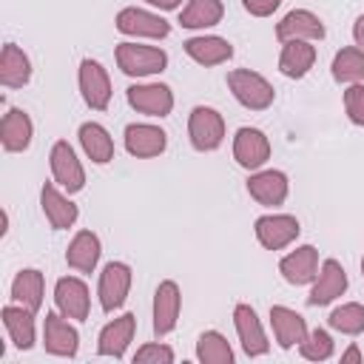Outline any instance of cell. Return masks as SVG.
<instances>
[{
  "label": "cell",
  "mask_w": 364,
  "mask_h": 364,
  "mask_svg": "<svg viewBox=\"0 0 364 364\" xmlns=\"http://www.w3.org/2000/svg\"><path fill=\"white\" fill-rule=\"evenodd\" d=\"M40 199H43V210H46V216H48V222H51L54 228H68V225H74L77 208H74L65 196H60V191H57L54 185H46L43 193H40Z\"/></svg>",
  "instance_id": "obj_25"
},
{
  "label": "cell",
  "mask_w": 364,
  "mask_h": 364,
  "mask_svg": "<svg viewBox=\"0 0 364 364\" xmlns=\"http://www.w3.org/2000/svg\"><path fill=\"white\" fill-rule=\"evenodd\" d=\"M233 154H236L239 165H245V168H259V165L267 159L270 145H267V139H264L262 131H256V128H239L236 142H233Z\"/></svg>",
  "instance_id": "obj_9"
},
{
  "label": "cell",
  "mask_w": 364,
  "mask_h": 364,
  "mask_svg": "<svg viewBox=\"0 0 364 364\" xmlns=\"http://www.w3.org/2000/svg\"><path fill=\"white\" fill-rule=\"evenodd\" d=\"M128 102L142 114L165 117L173 105V97L165 85H134V88H128Z\"/></svg>",
  "instance_id": "obj_8"
},
{
  "label": "cell",
  "mask_w": 364,
  "mask_h": 364,
  "mask_svg": "<svg viewBox=\"0 0 364 364\" xmlns=\"http://www.w3.org/2000/svg\"><path fill=\"white\" fill-rule=\"evenodd\" d=\"M256 236L264 247L279 250L299 236V222L293 216H262L256 222Z\"/></svg>",
  "instance_id": "obj_5"
},
{
  "label": "cell",
  "mask_w": 364,
  "mask_h": 364,
  "mask_svg": "<svg viewBox=\"0 0 364 364\" xmlns=\"http://www.w3.org/2000/svg\"><path fill=\"white\" fill-rule=\"evenodd\" d=\"M313 60H316V51H313L310 43H304V40H290V43L284 46V51H282L279 65H282V71H284L287 77H304L307 68L313 65Z\"/></svg>",
  "instance_id": "obj_24"
},
{
  "label": "cell",
  "mask_w": 364,
  "mask_h": 364,
  "mask_svg": "<svg viewBox=\"0 0 364 364\" xmlns=\"http://www.w3.org/2000/svg\"><path fill=\"white\" fill-rule=\"evenodd\" d=\"M344 287H347V276H344L341 264L327 259L324 267H321V276H318V282H316V287L310 293V304H327L336 296H341Z\"/></svg>",
  "instance_id": "obj_16"
},
{
  "label": "cell",
  "mask_w": 364,
  "mask_h": 364,
  "mask_svg": "<svg viewBox=\"0 0 364 364\" xmlns=\"http://www.w3.org/2000/svg\"><path fill=\"white\" fill-rule=\"evenodd\" d=\"M355 40H358V46L364 48V17L355 23Z\"/></svg>",
  "instance_id": "obj_40"
},
{
  "label": "cell",
  "mask_w": 364,
  "mask_h": 364,
  "mask_svg": "<svg viewBox=\"0 0 364 364\" xmlns=\"http://www.w3.org/2000/svg\"><path fill=\"white\" fill-rule=\"evenodd\" d=\"M222 17V3L219 0H191L188 9L182 11L179 23L188 28H202V26H213Z\"/></svg>",
  "instance_id": "obj_31"
},
{
  "label": "cell",
  "mask_w": 364,
  "mask_h": 364,
  "mask_svg": "<svg viewBox=\"0 0 364 364\" xmlns=\"http://www.w3.org/2000/svg\"><path fill=\"white\" fill-rule=\"evenodd\" d=\"M31 313L34 310H28V307H3V324L11 333V341L20 350H28L34 344V318H31Z\"/></svg>",
  "instance_id": "obj_21"
},
{
  "label": "cell",
  "mask_w": 364,
  "mask_h": 364,
  "mask_svg": "<svg viewBox=\"0 0 364 364\" xmlns=\"http://www.w3.org/2000/svg\"><path fill=\"white\" fill-rule=\"evenodd\" d=\"M128 284H131V270L119 262H111L105 270H102V279H100V301L105 310H114L125 301V293H128Z\"/></svg>",
  "instance_id": "obj_7"
},
{
  "label": "cell",
  "mask_w": 364,
  "mask_h": 364,
  "mask_svg": "<svg viewBox=\"0 0 364 364\" xmlns=\"http://www.w3.org/2000/svg\"><path fill=\"white\" fill-rule=\"evenodd\" d=\"M222 134H225V125H222V117L213 108H202V105L193 108V114H191V142L199 151H213L222 142Z\"/></svg>",
  "instance_id": "obj_3"
},
{
  "label": "cell",
  "mask_w": 364,
  "mask_h": 364,
  "mask_svg": "<svg viewBox=\"0 0 364 364\" xmlns=\"http://www.w3.org/2000/svg\"><path fill=\"white\" fill-rule=\"evenodd\" d=\"M330 353H333V341H330V336L324 330H316L310 336V341L301 344V355L304 358H327Z\"/></svg>",
  "instance_id": "obj_35"
},
{
  "label": "cell",
  "mask_w": 364,
  "mask_h": 364,
  "mask_svg": "<svg viewBox=\"0 0 364 364\" xmlns=\"http://www.w3.org/2000/svg\"><path fill=\"white\" fill-rule=\"evenodd\" d=\"M276 6H279V0H245V9H247L250 14H259V17L270 14Z\"/></svg>",
  "instance_id": "obj_38"
},
{
  "label": "cell",
  "mask_w": 364,
  "mask_h": 364,
  "mask_svg": "<svg viewBox=\"0 0 364 364\" xmlns=\"http://www.w3.org/2000/svg\"><path fill=\"white\" fill-rule=\"evenodd\" d=\"M148 3H154V6H159V9H176V6H179V0H148Z\"/></svg>",
  "instance_id": "obj_39"
},
{
  "label": "cell",
  "mask_w": 364,
  "mask_h": 364,
  "mask_svg": "<svg viewBox=\"0 0 364 364\" xmlns=\"http://www.w3.org/2000/svg\"><path fill=\"white\" fill-rule=\"evenodd\" d=\"M344 105H347L350 119L358 122V125H364V85H353L344 94Z\"/></svg>",
  "instance_id": "obj_36"
},
{
  "label": "cell",
  "mask_w": 364,
  "mask_h": 364,
  "mask_svg": "<svg viewBox=\"0 0 364 364\" xmlns=\"http://www.w3.org/2000/svg\"><path fill=\"white\" fill-rule=\"evenodd\" d=\"M273 318V330L282 347H293L296 341H304V318L287 307H273L270 310Z\"/></svg>",
  "instance_id": "obj_23"
},
{
  "label": "cell",
  "mask_w": 364,
  "mask_h": 364,
  "mask_svg": "<svg viewBox=\"0 0 364 364\" xmlns=\"http://www.w3.org/2000/svg\"><path fill=\"white\" fill-rule=\"evenodd\" d=\"M330 324L341 333H361L364 330V307L361 304H344V307L333 310Z\"/></svg>",
  "instance_id": "obj_34"
},
{
  "label": "cell",
  "mask_w": 364,
  "mask_h": 364,
  "mask_svg": "<svg viewBox=\"0 0 364 364\" xmlns=\"http://www.w3.org/2000/svg\"><path fill=\"white\" fill-rule=\"evenodd\" d=\"M11 296L23 307L37 310L40 301H43V276H40V270H20L14 284H11Z\"/></svg>",
  "instance_id": "obj_29"
},
{
  "label": "cell",
  "mask_w": 364,
  "mask_h": 364,
  "mask_svg": "<svg viewBox=\"0 0 364 364\" xmlns=\"http://www.w3.org/2000/svg\"><path fill=\"white\" fill-rule=\"evenodd\" d=\"M125 145L136 156H156L165 148V134L154 125H128Z\"/></svg>",
  "instance_id": "obj_18"
},
{
  "label": "cell",
  "mask_w": 364,
  "mask_h": 364,
  "mask_svg": "<svg viewBox=\"0 0 364 364\" xmlns=\"http://www.w3.org/2000/svg\"><path fill=\"white\" fill-rule=\"evenodd\" d=\"M199 358L202 361H213V364H225V361L233 358V353H230L228 341L219 333H205L199 338Z\"/></svg>",
  "instance_id": "obj_33"
},
{
  "label": "cell",
  "mask_w": 364,
  "mask_h": 364,
  "mask_svg": "<svg viewBox=\"0 0 364 364\" xmlns=\"http://www.w3.org/2000/svg\"><path fill=\"white\" fill-rule=\"evenodd\" d=\"M361 267H364V262H361Z\"/></svg>",
  "instance_id": "obj_42"
},
{
  "label": "cell",
  "mask_w": 364,
  "mask_h": 364,
  "mask_svg": "<svg viewBox=\"0 0 364 364\" xmlns=\"http://www.w3.org/2000/svg\"><path fill=\"white\" fill-rule=\"evenodd\" d=\"M80 139H82V148L88 151V156L94 162H108L114 156V142L108 136V131L97 122H85L80 128Z\"/></svg>",
  "instance_id": "obj_28"
},
{
  "label": "cell",
  "mask_w": 364,
  "mask_h": 364,
  "mask_svg": "<svg viewBox=\"0 0 364 364\" xmlns=\"http://www.w3.org/2000/svg\"><path fill=\"white\" fill-rule=\"evenodd\" d=\"M54 299H57V307L68 318H85L88 316V290L80 279H60Z\"/></svg>",
  "instance_id": "obj_10"
},
{
  "label": "cell",
  "mask_w": 364,
  "mask_h": 364,
  "mask_svg": "<svg viewBox=\"0 0 364 364\" xmlns=\"http://www.w3.org/2000/svg\"><path fill=\"white\" fill-rule=\"evenodd\" d=\"M117 60H119V68L125 74H156L165 68V51L159 48H151V46H131V43H122L117 48Z\"/></svg>",
  "instance_id": "obj_1"
},
{
  "label": "cell",
  "mask_w": 364,
  "mask_h": 364,
  "mask_svg": "<svg viewBox=\"0 0 364 364\" xmlns=\"http://www.w3.org/2000/svg\"><path fill=\"white\" fill-rule=\"evenodd\" d=\"M236 330H239V338H242L247 355H259V353L267 350V341H264V333L259 327V318L247 304L236 307Z\"/></svg>",
  "instance_id": "obj_19"
},
{
  "label": "cell",
  "mask_w": 364,
  "mask_h": 364,
  "mask_svg": "<svg viewBox=\"0 0 364 364\" xmlns=\"http://www.w3.org/2000/svg\"><path fill=\"white\" fill-rule=\"evenodd\" d=\"M46 350L57 355H74L77 353V330L68 327L57 313L46 316Z\"/></svg>",
  "instance_id": "obj_17"
},
{
  "label": "cell",
  "mask_w": 364,
  "mask_h": 364,
  "mask_svg": "<svg viewBox=\"0 0 364 364\" xmlns=\"http://www.w3.org/2000/svg\"><path fill=\"white\" fill-rule=\"evenodd\" d=\"M28 77H31L28 57L14 43H9L3 48V57H0V82L9 85V88H20V85L28 82Z\"/></svg>",
  "instance_id": "obj_15"
},
{
  "label": "cell",
  "mask_w": 364,
  "mask_h": 364,
  "mask_svg": "<svg viewBox=\"0 0 364 364\" xmlns=\"http://www.w3.org/2000/svg\"><path fill=\"white\" fill-rule=\"evenodd\" d=\"M185 51L202 65H216V63H222L233 54L230 43H225L219 37H193V40L185 43Z\"/></svg>",
  "instance_id": "obj_22"
},
{
  "label": "cell",
  "mask_w": 364,
  "mask_h": 364,
  "mask_svg": "<svg viewBox=\"0 0 364 364\" xmlns=\"http://www.w3.org/2000/svg\"><path fill=\"white\" fill-rule=\"evenodd\" d=\"M65 259L77 270H94V264L100 259V242H97V236L88 233V230L77 233L74 242H71V247H68V253H65Z\"/></svg>",
  "instance_id": "obj_27"
},
{
  "label": "cell",
  "mask_w": 364,
  "mask_h": 364,
  "mask_svg": "<svg viewBox=\"0 0 364 364\" xmlns=\"http://www.w3.org/2000/svg\"><path fill=\"white\" fill-rule=\"evenodd\" d=\"M51 171H54V179L63 188H68V191H80L82 182H85V173H82V168H80V162H77V156H74L68 142H57L54 145V151H51Z\"/></svg>",
  "instance_id": "obj_6"
},
{
  "label": "cell",
  "mask_w": 364,
  "mask_h": 364,
  "mask_svg": "<svg viewBox=\"0 0 364 364\" xmlns=\"http://www.w3.org/2000/svg\"><path fill=\"white\" fill-rule=\"evenodd\" d=\"M276 34H279V40H301V37H310V40H321L324 37V26L318 23V17L316 14H310V11H290L282 23H279V28H276Z\"/></svg>",
  "instance_id": "obj_13"
},
{
  "label": "cell",
  "mask_w": 364,
  "mask_h": 364,
  "mask_svg": "<svg viewBox=\"0 0 364 364\" xmlns=\"http://www.w3.org/2000/svg\"><path fill=\"white\" fill-rule=\"evenodd\" d=\"M131 333H134V316H122L117 318L114 324H108L100 336V353L102 355H122L125 353V344L131 341Z\"/></svg>",
  "instance_id": "obj_30"
},
{
  "label": "cell",
  "mask_w": 364,
  "mask_h": 364,
  "mask_svg": "<svg viewBox=\"0 0 364 364\" xmlns=\"http://www.w3.org/2000/svg\"><path fill=\"white\" fill-rule=\"evenodd\" d=\"M80 85H82V94H85V102L97 111H102L108 105V97H111V85H108V74L102 71L100 63L94 60H82L80 65Z\"/></svg>",
  "instance_id": "obj_4"
},
{
  "label": "cell",
  "mask_w": 364,
  "mask_h": 364,
  "mask_svg": "<svg viewBox=\"0 0 364 364\" xmlns=\"http://www.w3.org/2000/svg\"><path fill=\"white\" fill-rule=\"evenodd\" d=\"M282 273L287 282L293 284H304L316 276V250L310 245L299 247L296 253H290L287 259H282Z\"/></svg>",
  "instance_id": "obj_26"
},
{
  "label": "cell",
  "mask_w": 364,
  "mask_h": 364,
  "mask_svg": "<svg viewBox=\"0 0 364 364\" xmlns=\"http://www.w3.org/2000/svg\"><path fill=\"white\" fill-rule=\"evenodd\" d=\"M247 191H250L262 205H279V202L287 196V179H284V173H279V171H264V173H256V176L247 182Z\"/></svg>",
  "instance_id": "obj_20"
},
{
  "label": "cell",
  "mask_w": 364,
  "mask_h": 364,
  "mask_svg": "<svg viewBox=\"0 0 364 364\" xmlns=\"http://www.w3.org/2000/svg\"><path fill=\"white\" fill-rule=\"evenodd\" d=\"M333 77L341 82H353L364 77V51L358 48H344L333 60Z\"/></svg>",
  "instance_id": "obj_32"
},
{
  "label": "cell",
  "mask_w": 364,
  "mask_h": 364,
  "mask_svg": "<svg viewBox=\"0 0 364 364\" xmlns=\"http://www.w3.org/2000/svg\"><path fill=\"white\" fill-rule=\"evenodd\" d=\"M228 85L233 88L236 100L247 108H267L273 102V88L253 71H230Z\"/></svg>",
  "instance_id": "obj_2"
},
{
  "label": "cell",
  "mask_w": 364,
  "mask_h": 364,
  "mask_svg": "<svg viewBox=\"0 0 364 364\" xmlns=\"http://www.w3.org/2000/svg\"><path fill=\"white\" fill-rule=\"evenodd\" d=\"M154 358H156V361H159V358H162V361H171L173 353H171L168 347H142V350L136 353V361H154Z\"/></svg>",
  "instance_id": "obj_37"
},
{
  "label": "cell",
  "mask_w": 364,
  "mask_h": 364,
  "mask_svg": "<svg viewBox=\"0 0 364 364\" xmlns=\"http://www.w3.org/2000/svg\"><path fill=\"white\" fill-rule=\"evenodd\" d=\"M358 358H361V355H358V350H355V347H350V350L341 355V361H358Z\"/></svg>",
  "instance_id": "obj_41"
},
{
  "label": "cell",
  "mask_w": 364,
  "mask_h": 364,
  "mask_svg": "<svg viewBox=\"0 0 364 364\" xmlns=\"http://www.w3.org/2000/svg\"><path fill=\"white\" fill-rule=\"evenodd\" d=\"M0 139L6 151H23L31 142V119L26 111L11 108L0 122Z\"/></svg>",
  "instance_id": "obj_12"
},
{
  "label": "cell",
  "mask_w": 364,
  "mask_h": 364,
  "mask_svg": "<svg viewBox=\"0 0 364 364\" xmlns=\"http://www.w3.org/2000/svg\"><path fill=\"white\" fill-rule=\"evenodd\" d=\"M176 313H179V290L173 282H162L154 301V330L159 336L168 333L176 324Z\"/></svg>",
  "instance_id": "obj_14"
},
{
  "label": "cell",
  "mask_w": 364,
  "mask_h": 364,
  "mask_svg": "<svg viewBox=\"0 0 364 364\" xmlns=\"http://www.w3.org/2000/svg\"><path fill=\"white\" fill-rule=\"evenodd\" d=\"M117 28L125 31V34H145V37H165V34L171 31L162 17H154V14L139 11V9H125V11H119Z\"/></svg>",
  "instance_id": "obj_11"
}]
</instances>
